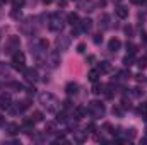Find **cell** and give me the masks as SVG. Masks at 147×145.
<instances>
[{
	"mask_svg": "<svg viewBox=\"0 0 147 145\" xmlns=\"http://www.w3.org/2000/svg\"><path fill=\"white\" fill-rule=\"evenodd\" d=\"M41 2H43V3H51L53 0H41Z\"/></svg>",
	"mask_w": 147,
	"mask_h": 145,
	"instance_id": "32",
	"label": "cell"
},
{
	"mask_svg": "<svg viewBox=\"0 0 147 145\" xmlns=\"http://www.w3.org/2000/svg\"><path fill=\"white\" fill-rule=\"evenodd\" d=\"M10 104H12L10 94H9V92H7V94H0V109H9Z\"/></svg>",
	"mask_w": 147,
	"mask_h": 145,
	"instance_id": "9",
	"label": "cell"
},
{
	"mask_svg": "<svg viewBox=\"0 0 147 145\" xmlns=\"http://www.w3.org/2000/svg\"><path fill=\"white\" fill-rule=\"evenodd\" d=\"M19 46H21L19 36H9L7 41H5V53L12 56L16 51H19Z\"/></svg>",
	"mask_w": 147,
	"mask_h": 145,
	"instance_id": "3",
	"label": "cell"
},
{
	"mask_svg": "<svg viewBox=\"0 0 147 145\" xmlns=\"http://www.w3.org/2000/svg\"><path fill=\"white\" fill-rule=\"evenodd\" d=\"M115 12H116V15H118L120 19H127V17H128V9H127L125 5H118V7L115 9Z\"/></svg>",
	"mask_w": 147,
	"mask_h": 145,
	"instance_id": "12",
	"label": "cell"
},
{
	"mask_svg": "<svg viewBox=\"0 0 147 145\" xmlns=\"http://www.w3.org/2000/svg\"><path fill=\"white\" fill-rule=\"evenodd\" d=\"M34 28H36V24H34V19H33V17L24 19V22L21 24V31H22L24 34H28V36H33Z\"/></svg>",
	"mask_w": 147,
	"mask_h": 145,
	"instance_id": "8",
	"label": "cell"
},
{
	"mask_svg": "<svg viewBox=\"0 0 147 145\" xmlns=\"http://www.w3.org/2000/svg\"><path fill=\"white\" fill-rule=\"evenodd\" d=\"M12 68H16V70H24L26 68V55L21 50L12 55Z\"/></svg>",
	"mask_w": 147,
	"mask_h": 145,
	"instance_id": "4",
	"label": "cell"
},
{
	"mask_svg": "<svg viewBox=\"0 0 147 145\" xmlns=\"http://www.w3.org/2000/svg\"><path fill=\"white\" fill-rule=\"evenodd\" d=\"M99 75H101V72H99L98 68H94V70H91V72H89V80H91V82H98Z\"/></svg>",
	"mask_w": 147,
	"mask_h": 145,
	"instance_id": "18",
	"label": "cell"
},
{
	"mask_svg": "<svg viewBox=\"0 0 147 145\" xmlns=\"http://www.w3.org/2000/svg\"><path fill=\"white\" fill-rule=\"evenodd\" d=\"M10 15H12V17H19V15H21V9H19V7H14L12 12H10Z\"/></svg>",
	"mask_w": 147,
	"mask_h": 145,
	"instance_id": "24",
	"label": "cell"
},
{
	"mask_svg": "<svg viewBox=\"0 0 147 145\" xmlns=\"http://www.w3.org/2000/svg\"><path fill=\"white\" fill-rule=\"evenodd\" d=\"M134 5H142V3H147V0H130Z\"/></svg>",
	"mask_w": 147,
	"mask_h": 145,
	"instance_id": "27",
	"label": "cell"
},
{
	"mask_svg": "<svg viewBox=\"0 0 147 145\" xmlns=\"http://www.w3.org/2000/svg\"><path fill=\"white\" fill-rule=\"evenodd\" d=\"M31 119H33L34 123H38V121H43V114H41L39 111H36V113H33V116H31Z\"/></svg>",
	"mask_w": 147,
	"mask_h": 145,
	"instance_id": "21",
	"label": "cell"
},
{
	"mask_svg": "<svg viewBox=\"0 0 147 145\" xmlns=\"http://www.w3.org/2000/svg\"><path fill=\"white\" fill-rule=\"evenodd\" d=\"M63 26H65V21H63V17H62L60 14H51V15L48 17V29H50V31H53V33H62Z\"/></svg>",
	"mask_w": 147,
	"mask_h": 145,
	"instance_id": "2",
	"label": "cell"
},
{
	"mask_svg": "<svg viewBox=\"0 0 147 145\" xmlns=\"http://www.w3.org/2000/svg\"><path fill=\"white\" fill-rule=\"evenodd\" d=\"M7 132H9L10 135H14V133H17V132H19V126H17V125H14V123H10V125H7Z\"/></svg>",
	"mask_w": 147,
	"mask_h": 145,
	"instance_id": "20",
	"label": "cell"
},
{
	"mask_svg": "<svg viewBox=\"0 0 147 145\" xmlns=\"http://www.w3.org/2000/svg\"><path fill=\"white\" fill-rule=\"evenodd\" d=\"M101 41H103V36H101V34H96V36H94V43H96V44H99Z\"/></svg>",
	"mask_w": 147,
	"mask_h": 145,
	"instance_id": "28",
	"label": "cell"
},
{
	"mask_svg": "<svg viewBox=\"0 0 147 145\" xmlns=\"http://www.w3.org/2000/svg\"><path fill=\"white\" fill-rule=\"evenodd\" d=\"M22 72H24V77H26V80H28V82H36V80H38L36 68H24Z\"/></svg>",
	"mask_w": 147,
	"mask_h": 145,
	"instance_id": "10",
	"label": "cell"
},
{
	"mask_svg": "<svg viewBox=\"0 0 147 145\" xmlns=\"http://www.w3.org/2000/svg\"><path fill=\"white\" fill-rule=\"evenodd\" d=\"M139 65H140V67H146V58H142V60L139 62Z\"/></svg>",
	"mask_w": 147,
	"mask_h": 145,
	"instance_id": "30",
	"label": "cell"
},
{
	"mask_svg": "<svg viewBox=\"0 0 147 145\" xmlns=\"http://www.w3.org/2000/svg\"><path fill=\"white\" fill-rule=\"evenodd\" d=\"M89 114L92 116V118H103L105 116V104L103 103H99V101H92L91 104H89Z\"/></svg>",
	"mask_w": 147,
	"mask_h": 145,
	"instance_id": "5",
	"label": "cell"
},
{
	"mask_svg": "<svg viewBox=\"0 0 147 145\" xmlns=\"http://www.w3.org/2000/svg\"><path fill=\"white\" fill-rule=\"evenodd\" d=\"M123 63H125V67H130V65H134V55H132V53H128V55L123 58Z\"/></svg>",
	"mask_w": 147,
	"mask_h": 145,
	"instance_id": "19",
	"label": "cell"
},
{
	"mask_svg": "<svg viewBox=\"0 0 147 145\" xmlns=\"http://www.w3.org/2000/svg\"><path fill=\"white\" fill-rule=\"evenodd\" d=\"M3 123H5V118H3V116H2V114H0V126H2V125H3Z\"/></svg>",
	"mask_w": 147,
	"mask_h": 145,
	"instance_id": "31",
	"label": "cell"
},
{
	"mask_svg": "<svg viewBox=\"0 0 147 145\" xmlns=\"http://www.w3.org/2000/svg\"><path fill=\"white\" fill-rule=\"evenodd\" d=\"M65 91H67V94H69V96H75V94H77V91H79V85H77L75 82H69V84H67V87H65Z\"/></svg>",
	"mask_w": 147,
	"mask_h": 145,
	"instance_id": "13",
	"label": "cell"
},
{
	"mask_svg": "<svg viewBox=\"0 0 147 145\" xmlns=\"http://www.w3.org/2000/svg\"><path fill=\"white\" fill-rule=\"evenodd\" d=\"M62 63V60H60V51H50L48 55H46V65L50 67V68H57L58 65Z\"/></svg>",
	"mask_w": 147,
	"mask_h": 145,
	"instance_id": "7",
	"label": "cell"
},
{
	"mask_svg": "<svg viewBox=\"0 0 147 145\" xmlns=\"http://www.w3.org/2000/svg\"><path fill=\"white\" fill-rule=\"evenodd\" d=\"M80 28H82L84 33H89L91 28H92V21H91V19H84V21H80Z\"/></svg>",
	"mask_w": 147,
	"mask_h": 145,
	"instance_id": "14",
	"label": "cell"
},
{
	"mask_svg": "<svg viewBox=\"0 0 147 145\" xmlns=\"http://www.w3.org/2000/svg\"><path fill=\"white\" fill-rule=\"evenodd\" d=\"M98 70H99V72H108V70H110V65H108L106 62H103V63L99 65V68H98Z\"/></svg>",
	"mask_w": 147,
	"mask_h": 145,
	"instance_id": "23",
	"label": "cell"
},
{
	"mask_svg": "<svg viewBox=\"0 0 147 145\" xmlns=\"http://www.w3.org/2000/svg\"><path fill=\"white\" fill-rule=\"evenodd\" d=\"M38 99H39V104L46 109V111H50V113H57L58 108H60V101L51 92H41Z\"/></svg>",
	"mask_w": 147,
	"mask_h": 145,
	"instance_id": "1",
	"label": "cell"
},
{
	"mask_svg": "<svg viewBox=\"0 0 147 145\" xmlns=\"http://www.w3.org/2000/svg\"><path fill=\"white\" fill-rule=\"evenodd\" d=\"M12 3H14V7H19V9H21V7L26 3V0H12Z\"/></svg>",
	"mask_w": 147,
	"mask_h": 145,
	"instance_id": "26",
	"label": "cell"
},
{
	"mask_svg": "<svg viewBox=\"0 0 147 145\" xmlns=\"http://www.w3.org/2000/svg\"><path fill=\"white\" fill-rule=\"evenodd\" d=\"M84 48H86V46H84V44H79V48H77V50H79V51H80V53H84Z\"/></svg>",
	"mask_w": 147,
	"mask_h": 145,
	"instance_id": "29",
	"label": "cell"
},
{
	"mask_svg": "<svg viewBox=\"0 0 147 145\" xmlns=\"http://www.w3.org/2000/svg\"><path fill=\"white\" fill-rule=\"evenodd\" d=\"M84 114H86V109H84V108H74L72 116L75 118V119H82V118H84Z\"/></svg>",
	"mask_w": 147,
	"mask_h": 145,
	"instance_id": "15",
	"label": "cell"
},
{
	"mask_svg": "<svg viewBox=\"0 0 147 145\" xmlns=\"http://www.w3.org/2000/svg\"><path fill=\"white\" fill-rule=\"evenodd\" d=\"M127 51L134 55V53H135V44H132V43H127Z\"/></svg>",
	"mask_w": 147,
	"mask_h": 145,
	"instance_id": "25",
	"label": "cell"
},
{
	"mask_svg": "<svg viewBox=\"0 0 147 145\" xmlns=\"http://www.w3.org/2000/svg\"><path fill=\"white\" fill-rule=\"evenodd\" d=\"M67 21H69V24H72V26H75V24H79V22H80L79 15H77V14H74V12L67 15Z\"/></svg>",
	"mask_w": 147,
	"mask_h": 145,
	"instance_id": "17",
	"label": "cell"
},
{
	"mask_svg": "<svg viewBox=\"0 0 147 145\" xmlns=\"http://www.w3.org/2000/svg\"><path fill=\"white\" fill-rule=\"evenodd\" d=\"M74 137H75L77 142H84V140H86V135L80 133V132H74Z\"/></svg>",
	"mask_w": 147,
	"mask_h": 145,
	"instance_id": "22",
	"label": "cell"
},
{
	"mask_svg": "<svg viewBox=\"0 0 147 145\" xmlns=\"http://www.w3.org/2000/svg\"><path fill=\"white\" fill-rule=\"evenodd\" d=\"M99 26H101L103 29H108V28H110V15L105 14V15L99 19Z\"/></svg>",
	"mask_w": 147,
	"mask_h": 145,
	"instance_id": "16",
	"label": "cell"
},
{
	"mask_svg": "<svg viewBox=\"0 0 147 145\" xmlns=\"http://www.w3.org/2000/svg\"><path fill=\"white\" fill-rule=\"evenodd\" d=\"M120 48H121V43H120V39H116V38L110 39V43H108V50H110L111 53H116Z\"/></svg>",
	"mask_w": 147,
	"mask_h": 145,
	"instance_id": "11",
	"label": "cell"
},
{
	"mask_svg": "<svg viewBox=\"0 0 147 145\" xmlns=\"http://www.w3.org/2000/svg\"><path fill=\"white\" fill-rule=\"evenodd\" d=\"M69 46H70V38L67 36V34H60V36L55 38V50L57 51H67L69 50Z\"/></svg>",
	"mask_w": 147,
	"mask_h": 145,
	"instance_id": "6",
	"label": "cell"
}]
</instances>
